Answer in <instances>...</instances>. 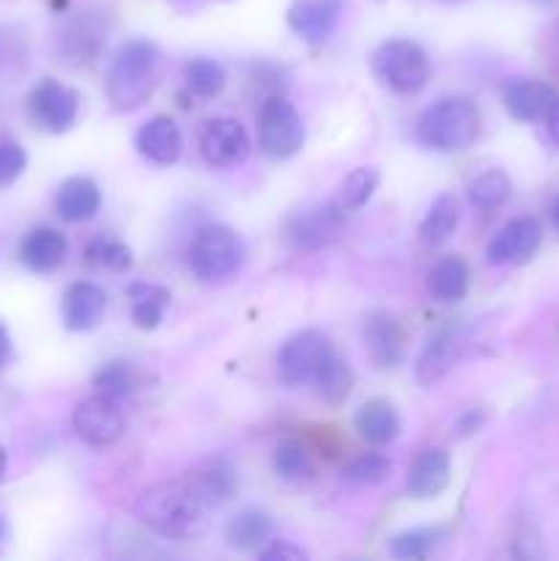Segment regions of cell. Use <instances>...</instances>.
<instances>
[{"mask_svg":"<svg viewBox=\"0 0 559 561\" xmlns=\"http://www.w3.org/2000/svg\"><path fill=\"white\" fill-rule=\"evenodd\" d=\"M362 340L378 370H395L406 359V332L398 318L387 310H370L362 321Z\"/></svg>","mask_w":559,"mask_h":561,"instance_id":"obj_13","label":"cell"},{"mask_svg":"<svg viewBox=\"0 0 559 561\" xmlns=\"http://www.w3.org/2000/svg\"><path fill=\"white\" fill-rule=\"evenodd\" d=\"M197 477H201L203 488H206L208 496L214 499V504L228 502L230 493H233V488H236L233 469H230L228 463H223V460H214L212 466H206V469L197 471Z\"/></svg>","mask_w":559,"mask_h":561,"instance_id":"obj_38","label":"cell"},{"mask_svg":"<svg viewBox=\"0 0 559 561\" xmlns=\"http://www.w3.org/2000/svg\"><path fill=\"white\" fill-rule=\"evenodd\" d=\"M442 3H449V5H458V3H464V0H442Z\"/></svg>","mask_w":559,"mask_h":561,"instance_id":"obj_47","label":"cell"},{"mask_svg":"<svg viewBox=\"0 0 559 561\" xmlns=\"http://www.w3.org/2000/svg\"><path fill=\"white\" fill-rule=\"evenodd\" d=\"M378 186V170L376 168H356L345 175L343 186H340V208L343 211H360L367 201L373 197Z\"/></svg>","mask_w":559,"mask_h":561,"instance_id":"obj_34","label":"cell"},{"mask_svg":"<svg viewBox=\"0 0 559 561\" xmlns=\"http://www.w3.org/2000/svg\"><path fill=\"white\" fill-rule=\"evenodd\" d=\"M305 146V124L294 104L269 96L258 110V148L269 159H290Z\"/></svg>","mask_w":559,"mask_h":561,"instance_id":"obj_7","label":"cell"},{"mask_svg":"<svg viewBox=\"0 0 559 561\" xmlns=\"http://www.w3.org/2000/svg\"><path fill=\"white\" fill-rule=\"evenodd\" d=\"M310 387L316 389V394L327 405H340L345 403V398H349L351 389H354V370H351L349 362L332 348L327 359H323V365L318 367Z\"/></svg>","mask_w":559,"mask_h":561,"instance_id":"obj_26","label":"cell"},{"mask_svg":"<svg viewBox=\"0 0 559 561\" xmlns=\"http://www.w3.org/2000/svg\"><path fill=\"white\" fill-rule=\"evenodd\" d=\"M551 222H554V228H557V233H559V201L554 203V208H551Z\"/></svg>","mask_w":559,"mask_h":561,"instance_id":"obj_46","label":"cell"},{"mask_svg":"<svg viewBox=\"0 0 559 561\" xmlns=\"http://www.w3.org/2000/svg\"><path fill=\"white\" fill-rule=\"evenodd\" d=\"M480 129V110L466 96L438 99L417 118V140H420V146L438 153L466 151V148L475 146Z\"/></svg>","mask_w":559,"mask_h":561,"instance_id":"obj_3","label":"cell"},{"mask_svg":"<svg viewBox=\"0 0 559 561\" xmlns=\"http://www.w3.org/2000/svg\"><path fill=\"white\" fill-rule=\"evenodd\" d=\"M274 471L285 482L307 480L312 474V460L305 444L296 442V438H285L283 444H277V449H274Z\"/></svg>","mask_w":559,"mask_h":561,"instance_id":"obj_33","label":"cell"},{"mask_svg":"<svg viewBox=\"0 0 559 561\" xmlns=\"http://www.w3.org/2000/svg\"><path fill=\"white\" fill-rule=\"evenodd\" d=\"M135 146L146 162L170 168V164L179 162L181 148H184V135H181L179 124L170 115H153L151 121H146L137 129Z\"/></svg>","mask_w":559,"mask_h":561,"instance_id":"obj_17","label":"cell"},{"mask_svg":"<svg viewBox=\"0 0 559 561\" xmlns=\"http://www.w3.org/2000/svg\"><path fill=\"white\" fill-rule=\"evenodd\" d=\"M354 427L367 444L373 447H387L395 438L400 436V416L395 411V405L389 400H367L360 405V411L354 414Z\"/></svg>","mask_w":559,"mask_h":561,"instance_id":"obj_23","label":"cell"},{"mask_svg":"<svg viewBox=\"0 0 559 561\" xmlns=\"http://www.w3.org/2000/svg\"><path fill=\"white\" fill-rule=\"evenodd\" d=\"M184 80H186V88H190V93H195V96L201 99H214L223 93L228 75H225L219 60L192 58L184 69Z\"/></svg>","mask_w":559,"mask_h":561,"instance_id":"obj_32","label":"cell"},{"mask_svg":"<svg viewBox=\"0 0 559 561\" xmlns=\"http://www.w3.org/2000/svg\"><path fill=\"white\" fill-rule=\"evenodd\" d=\"M546 131H548V140H551L554 146H559V99H557V102H554V107L548 110Z\"/></svg>","mask_w":559,"mask_h":561,"instance_id":"obj_41","label":"cell"},{"mask_svg":"<svg viewBox=\"0 0 559 561\" xmlns=\"http://www.w3.org/2000/svg\"><path fill=\"white\" fill-rule=\"evenodd\" d=\"M129 312H132V321H135L137 329H157L162 323L164 310L170 305V290L164 285L157 283H132L129 290Z\"/></svg>","mask_w":559,"mask_h":561,"instance_id":"obj_25","label":"cell"},{"mask_svg":"<svg viewBox=\"0 0 559 561\" xmlns=\"http://www.w3.org/2000/svg\"><path fill=\"white\" fill-rule=\"evenodd\" d=\"M27 66V42L20 27L0 25V80L22 75Z\"/></svg>","mask_w":559,"mask_h":561,"instance_id":"obj_35","label":"cell"},{"mask_svg":"<svg viewBox=\"0 0 559 561\" xmlns=\"http://www.w3.org/2000/svg\"><path fill=\"white\" fill-rule=\"evenodd\" d=\"M247 247L228 225H206L190 244V272L203 285H225L241 272Z\"/></svg>","mask_w":559,"mask_h":561,"instance_id":"obj_4","label":"cell"},{"mask_svg":"<svg viewBox=\"0 0 559 561\" xmlns=\"http://www.w3.org/2000/svg\"><path fill=\"white\" fill-rule=\"evenodd\" d=\"M162 53L148 38L121 44L104 75V96L115 113H132L151 99L157 88Z\"/></svg>","mask_w":559,"mask_h":561,"instance_id":"obj_2","label":"cell"},{"mask_svg":"<svg viewBox=\"0 0 559 561\" xmlns=\"http://www.w3.org/2000/svg\"><path fill=\"white\" fill-rule=\"evenodd\" d=\"M370 71L387 91L411 96L431 80V58L411 38H389L373 49Z\"/></svg>","mask_w":559,"mask_h":561,"instance_id":"obj_5","label":"cell"},{"mask_svg":"<svg viewBox=\"0 0 559 561\" xmlns=\"http://www.w3.org/2000/svg\"><path fill=\"white\" fill-rule=\"evenodd\" d=\"M99 208H102V190L88 175H71L55 195V211L64 222H88L96 217Z\"/></svg>","mask_w":559,"mask_h":561,"instance_id":"obj_22","label":"cell"},{"mask_svg":"<svg viewBox=\"0 0 559 561\" xmlns=\"http://www.w3.org/2000/svg\"><path fill=\"white\" fill-rule=\"evenodd\" d=\"M334 345L329 343V337L318 329H305V332H296L294 337H288L283 343V348L277 351V378L283 387L296 389L307 387L316 378L318 367L323 365V359L329 356Z\"/></svg>","mask_w":559,"mask_h":561,"instance_id":"obj_9","label":"cell"},{"mask_svg":"<svg viewBox=\"0 0 559 561\" xmlns=\"http://www.w3.org/2000/svg\"><path fill=\"white\" fill-rule=\"evenodd\" d=\"M480 422H482V414H477V411H469V414L464 416V420H460V433H475L477 427H480Z\"/></svg>","mask_w":559,"mask_h":561,"instance_id":"obj_43","label":"cell"},{"mask_svg":"<svg viewBox=\"0 0 559 561\" xmlns=\"http://www.w3.org/2000/svg\"><path fill=\"white\" fill-rule=\"evenodd\" d=\"M274 535V520L272 515L263 510H241L233 518L225 524V542L236 551H261Z\"/></svg>","mask_w":559,"mask_h":561,"instance_id":"obj_24","label":"cell"},{"mask_svg":"<svg viewBox=\"0 0 559 561\" xmlns=\"http://www.w3.org/2000/svg\"><path fill=\"white\" fill-rule=\"evenodd\" d=\"M557 99V91L543 80H510L504 85V107L515 121H524V124L546 121Z\"/></svg>","mask_w":559,"mask_h":561,"instance_id":"obj_20","label":"cell"},{"mask_svg":"<svg viewBox=\"0 0 559 561\" xmlns=\"http://www.w3.org/2000/svg\"><path fill=\"white\" fill-rule=\"evenodd\" d=\"M427 294L442 305H453L469 294V266L460 257H442L427 272Z\"/></svg>","mask_w":559,"mask_h":561,"instance_id":"obj_27","label":"cell"},{"mask_svg":"<svg viewBox=\"0 0 559 561\" xmlns=\"http://www.w3.org/2000/svg\"><path fill=\"white\" fill-rule=\"evenodd\" d=\"M93 387H96V394H104L110 400H124L140 387V376H137L135 365L113 359L99 367L96 376H93Z\"/></svg>","mask_w":559,"mask_h":561,"instance_id":"obj_30","label":"cell"},{"mask_svg":"<svg viewBox=\"0 0 559 561\" xmlns=\"http://www.w3.org/2000/svg\"><path fill=\"white\" fill-rule=\"evenodd\" d=\"M110 36V14L104 9H85L71 14L55 36L58 58L71 66L93 64L107 47Z\"/></svg>","mask_w":559,"mask_h":561,"instance_id":"obj_8","label":"cell"},{"mask_svg":"<svg viewBox=\"0 0 559 561\" xmlns=\"http://www.w3.org/2000/svg\"><path fill=\"white\" fill-rule=\"evenodd\" d=\"M27 168L25 148L16 140H0V190L14 184Z\"/></svg>","mask_w":559,"mask_h":561,"instance_id":"obj_39","label":"cell"},{"mask_svg":"<svg viewBox=\"0 0 559 561\" xmlns=\"http://www.w3.org/2000/svg\"><path fill=\"white\" fill-rule=\"evenodd\" d=\"M551 60H554V66L559 69V22L554 25V31H551Z\"/></svg>","mask_w":559,"mask_h":561,"instance_id":"obj_44","label":"cell"},{"mask_svg":"<svg viewBox=\"0 0 559 561\" xmlns=\"http://www.w3.org/2000/svg\"><path fill=\"white\" fill-rule=\"evenodd\" d=\"M5 466H9V458H5L3 447H0V482H3V477H5Z\"/></svg>","mask_w":559,"mask_h":561,"instance_id":"obj_45","label":"cell"},{"mask_svg":"<svg viewBox=\"0 0 559 561\" xmlns=\"http://www.w3.org/2000/svg\"><path fill=\"white\" fill-rule=\"evenodd\" d=\"M447 540V529L444 526H425V529H411L403 535H395L389 540V557L395 559H425L427 553L436 551L442 542Z\"/></svg>","mask_w":559,"mask_h":561,"instance_id":"obj_31","label":"cell"},{"mask_svg":"<svg viewBox=\"0 0 559 561\" xmlns=\"http://www.w3.org/2000/svg\"><path fill=\"white\" fill-rule=\"evenodd\" d=\"M449 455L438 447L422 449L406 477V493L417 502L438 499L449 485Z\"/></svg>","mask_w":559,"mask_h":561,"instance_id":"obj_19","label":"cell"},{"mask_svg":"<svg viewBox=\"0 0 559 561\" xmlns=\"http://www.w3.org/2000/svg\"><path fill=\"white\" fill-rule=\"evenodd\" d=\"M66 252H69V241L60 230L33 228L20 244V261L33 274H53L66 261Z\"/></svg>","mask_w":559,"mask_h":561,"instance_id":"obj_21","label":"cell"},{"mask_svg":"<svg viewBox=\"0 0 559 561\" xmlns=\"http://www.w3.org/2000/svg\"><path fill=\"white\" fill-rule=\"evenodd\" d=\"M343 219L345 211L340 208V203H316V206L296 208L283 219L280 239L296 255H312L338 241Z\"/></svg>","mask_w":559,"mask_h":561,"instance_id":"obj_6","label":"cell"},{"mask_svg":"<svg viewBox=\"0 0 559 561\" xmlns=\"http://www.w3.org/2000/svg\"><path fill=\"white\" fill-rule=\"evenodd\" d=\"M537 3H554V0H537Z\"/></svg>","mask_w":559,"mask_h":561,"instance_id":"obj_48","label":"cell"},{"mask_svg":"<svg viewBox=\"0 0 559 561\" xmlns=\"http://www.w3.org/2000/svg\"><path fill=\"white\" fill-rule=\"evenodd\" d=\"M0 540H3V524H0Z\"/></svg>","mask_w":559,"mask_h":561,"instance_id":"obj_49","label":"cell"},{"mask_svg":"<svg viewBox=\"0 0 559 561\" xmlns=\"http://www.w3.org/2000/svg\"><path fill=\"white\" fill-rule=\"evenodd\" d=\"M460 201L453 192H442L427 208L425 219L420 222V239L425 244H444L460 225Z\"/></svg>","mask_w":559,"mask_h":561,"instance_id":"obj_28","label":"cell"},{"mask_svg":"<svg viewBox=\"0 0 559 561\" xmlns=\"http://www.w3.org/2000/svg\"><path fill=\"white\" fill-rule=\"evenodd\" d=\"M250 135L236 118H212L201 131V153L212 168H239L250 157Z\"/></svg>","mask_w":559,"mask_h":561,"instance_id":"obj_12","label":"cell"},{"mask_svg":"<svg viewBox=\"0 0 559 561\" xmlns=\"http://www.w3.org/2000/svg\"><path fill=\"white\" fill-rule=\"evenodd\" d=\"M217 507L201 477L186 474L179 480L159 482L140 493L135 504V515L142 526L170 540H192L208 531L212 510Z\"/></svg>","mask_w":559,"mask_h":561,"instance_id":"obj_1","label":"cell"},{"mask_svg":"<svg viewBox=\"0 0 559 561\" xmlns=\"http://www.w3.org/2000/svg\"><path fill=\"white\" fill-rule=\"evenodd\" d=\"M88 261L99 268L110 272H129L132 268V250L118 239H93L88 244Z\"/></svg>","mask_w":559,"mask_h":561,"instance_id":"obj_37","label":"cell"},{"mask_svg":"<svg viewBox=\"0 0 559 561\" xmlns=\"http://www.w3.org/2000/svg\"><path fill=\"white\" fill-rule=\"evenodd\" d=\"M466 348V329L464 327H444L433 334L425 343V348L420 351L414 362V378L422 387H433V383L442 381L449 370L455 367V362L464 356Z\"/></svg>","mask_w":559,"mask_h":561,"instance_id":"obj_15","label":"cell"},{"mask_svg":"<svg viewBox=\"0 0 559 561\" xmlns=\"http://www.w3.org/2000/svg\"><path fill=\"white\" fill-rule=\"evenodd\" d=\"M510 192H513V184H510V175L504 170L491 168L486 173L475 175L466 186V197L475 208H482V211H491V208H499L507 203Z\"/></svg>","mask_w":559,"mask_h":561,"instance_id":"obj_29","label":"cell"},{"mask_svg":"<svg viewBox=\"0 0 559 561\" xmlns=\"http://www.w3.org/2000/svg\"><path fill=\"white\" fill-rule=\"evenodd\" d=\"M71 422H75V433L80 436V442H85L88 447H113L126 433V420L124 411L118 409V400H110L104 394L82 400L75 409Z\"/></svg>","mask_w":559,"mask_h":561,"instance_id":"obj_11","label":"cell"},{"mask_svg":"<svg viewBox=\"0 0 559 561\" xmlns=\"http://www.w3.org/2000/svg\"><path fill=\"white\" fill-rule=\"evenodd\" d=\"M343 9L345 0H294L288 5L285 20L301 42L318 47V44L329 42V36L338 31Z\"/></svg>","mask_w":559,"mask_h":561,"instance_id":"obj_16","label":"cell"},{"mask_svg":"<svg viewBox=\"0 0 559 561\" xmlns=\"http://www.w3.org/2000/svg\"><path fill=\"white\" fill-rule=\"evenodd\" d=\"M107 310V294L96 283H71L60 301V318L69 332H91L102 323Z\"/></svg>","mask_w":559,"mask_h":561,"instance_id":"obj_18","label":"cell"},{"mask_svg":"<svg viewBox=\"0 0 559 561\" xmlns=\"http://www.w3.org/2000/svg\"><path fill=\"white\" fill-rule=\"evenodd\" d=\"M258 559H263V561H305L307 551L290 540H269L266 546L258 551Z\"/></svg>","mask_w":559,"mask_h":561,"instance_id":"obj_40","label":"cell"},{"mask_svg":"<svg viewBox=\"0 0 559 561\" xmlns=\"http://www.w3.org/2000/svg\"><path fill=\"white\" fill-rule=\"evenodd\" d=\"M543 228L535 217H515L493 233L486 257L493 266H518L535 257L540 250Z\"/></svg>","mask_w":559,"mask_h":561,"instance_id":"obj_14","label":"cell"},{"mask_svg":"<svg viewBox=\"0 0 559 561\" xmlns=\"http://www.w3.org/2000/svg\"><path fill=\"white\" fill-rule=\"evenodd\" d=\"M392 471V460L381 453H365L360 458L351 460L343 469V480L354 482V485H378Z\"/></svg>","mask_w":559,"mask_h":561,"instance_id":"obj_36","label":"cell"},{"mask_svg":"<svg viewBox=\"0 0 559 561\" xmlns=\"http://www.w3.org/2000/svg\"><path fill=\"white\" fill-rule=\"evenodd\" d=\"M9 359H11V337H9V329L0 323V370L9 365Z\"/></svg>","mask_w":559,"mask_h":561,"instance_id":"obj_42","label":"cell"},{"mask_svg":"<svg viewBox=\"0 0 559 561\" xmlns=\"http://www.w3.org/2000/svg\"><path fill=\"white\" fill-rule=\"evenodd\" d=\"M27 113L38 129L49 135H64L75 126L77 113H80V93L60 80L44 77L27 96Z\"/></svg>","mask_w":559,"mask_h":561,"instance_id":"obj_10","label":"cell"}]
</instances>
